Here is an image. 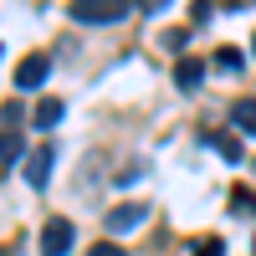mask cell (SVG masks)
Instances as JSON below:
<instances>
[{
  "label": "cell",
  "instance_id": "cell-8",
  "mask_svg": "<svg viewBox=\"0 0 256 256\" xmlns=\"http://www.w3.org/2000/svg\"><path fill=\"white\" fill-rule=\"evenodd\" d=\"M20 154H26V138H20L16 128H0V169H10Z\"/></svg>",
  "mask_w": 256,
  "mask_h": 256
},
{
  "label": "cell",
  "instance_id": "cell-7",
  "mask_svg": "<svg viewBox=\"0 0 256 256\" xmlns=\"http://www.w3.org/2000/svg\"><path fill=\"white\" fill-rule=\"evenodd\" d=\"M205 144L216 148L220 159H230V164H241V159H246V148H241V138H230V134H216V128H205Z\"/></svg>",
  "mask_w": 256,
  "mask_h": 256
},
{
  "label": "cell",
  "instance_id": "cell-4",
  "mask_svg": "<svg viewBox=\"0 0 256 256\" xmlns=\"http://www.w3.org/2000/svg\"><path fill=\"white\" fill-rule=\"evenodd\" d=\"M46 72H52V56H41V52L20 56V67H16V88L31 92V88H41V82H46Z\"/></svg>",
  "mask_w": 256,
  "mask_h": 256
},
{
  "label": "cell",
  "instance_id": "cell-15",
  "mask_svg": "<svg viewBox=\"0 0 256 256\" xmlns=\"http://www.w3.org/2000/svg\"><path fill=\"white\" fill-rule=\"evenodd\" d=\"M190 20H195V26H205V20H210V0H195V6H190Z\"/></svg>",
  "mask_w": 256,
  "mask_h": 256
},
{
  "label": "cell",
  "instance_id": "cell-6",
  "mask_svg": "<svg viewBox=\"0 0 256 256\" xmlns=\"http://www.w3.org/2000/svg\"><path fill=\"white\" fill-rule=\"evenodd\" d=\"M200 77H205V62H195V56H180V62H174V88L195 92V88H200Z\"/></svg>",
  "mask_w": 256,
  "mask_h": 256
},
{
  "label": "cell",
  "instance_id": "cell-2",
  "mask_svg": "<svg viewBox=\"0 0 256 256\" xmlns=\"http://www.w3.org/2000/svg\"><path fill=\"white\" fill-rule=\"evenodd\" d=\"M52 164H56V144H41L36 154H26V169H20V174H26V184H31V190H46Z\"/></svg>",
  "mask_w": 256,
  "mask_h": 256
},
{
  "label": "cell",
  "instance_id": "cell-17",
  "mask_svg": "<svg viewBox=\"0 0 256 256\" xmlns=\"http://www.w3.org/2000/svg\"><path fill=\"white\" fill-rule=\"evenodd\" d=\"M251 46H256V36H251Z\"/></svg>",
  "mask_w": 256,
  "mask_h": 256
},
{
  "label": "cell",
  "instance_id": "cell-10",
  "mask_svg": "<svg viewBox=\"0 0 256 256\" xmlns=\"http://www.w3.org/2000/svg\"><path fill=\"white\" fill-rule=\"evenodd\" d=\"M236 128H241V134H256V98L236 102Z\"/></svg>",
  "mask_w": 256,
  "mask_h": 256
},
{
  "label": "cell",
  "instance_id": "cell-11",
  "mask_svg": "<svg viewBox=\"0 0 256 256\" xmlns=\"http://www.w3.org/2000/svg\"><path fill=\"white\" fill-rule=\"evenodd\" d=\"M216 72H241V52L236 46H220L216 52Z\"/></svg>",
  "mask_w": 256,
  "mask_h": 256
},
{
  "label": "cell",
  "instance_id": "cell-3",
  "mask_svg": "<svg viewBox=\"0 0 256 256\" xmlns=\"http://www.w3.org/2000/svg\"><path fill=\"white\" fill-rule=\"evenodd\" d=\"M72 251V220H46L41 226V256H67Z\"/></svg>",
  "mask_w": 256,
  "mask_h": 256
},
{
  "label": "cell",
  "instance_id": "cell-5",
  "mask_svg": "<svg viewBox=\"0 0 256 256\" xmlns=\"http://www.w3.org/2000/svg\"><path fill=\"white\" fill-rule=\"evenodd\" d=\"M144 220H148V205H134V200H128V205L108 210V220H102V226H108V236H118V230H134V226H144Z\"/></svg>",
  "mask_w": 256,
  "mask_h": 256
},
{
  "label": "cell",
  "instance_id": "cell-14",
  "mask_svg": "<svg viewBox=\"0 0 256 256\" xmlns=\"http://www.w3.org/2000/svg\"><path fill=\"white\" fill-rule=\"evenodd\" d=\"M88 256H128V251H123V246H118V241H98V246H92V251H88Z\"/></svg>",
  "mask_w": 256,
  "mask_h": 256
},
{
  "label": "cell",
  "instance_id": "cell-12",
  "mask_svg": "<svg viewBox=\"0 0 256 256\" xmlns=\"http://www.w3.org/2000/svg\"><path fill=\"white\" fill-rule=\"evenodd\" d=\"M230 210H241V216H256V195H251V190H230Z\"/></svg>",
  "mask_w": 256,
  "mask_h": 256
},
{
  "label": "cell",
  "instance_id": "cell-13",
  "mask_svg": "<svg viewBox=\"0 0 256 256\" xmlns=\"http://www.w3.org/2000/svg\"><path fill=\"white\" fill-rule=\"evenodd\" d=\"M226 246H220V236H200L195 241V256H220Z\"/></svg>",
  "mask_w": 256,
  "mask_h": 256
},
{
  "label": "cell",
  "instance_id": "cell-9",
  "mask_svg": "<svg viewBox=\"0 0 256 256\" xmlns=\"http://www.w3.org/2000/svg\"><path fill=\"white\" fill-rule=\"evenodd\" d=\"M62 123V98H41L36 102V128H56Z\"/></svg>",
  "mask_w": 256,
  "mask_h": 256
},
{
  "label": "cell",
  "instance_id": "cell-1",
  "mask_svg": "<svg viewBox=\"0 0 256 256\" xmlns=\"http://www.w3.org/2000/svg\"><path fill=\"white\" fill-rule=\"evenodd\" d=\"M67 10H72V20H82V26H113V20L128 16L123 0H72Z\"/></svg>",
  "mask_w": 256,
  "mask_h": 256
},
{
  "label": "cell",
  "instance_id": "cell-16",
  "mask_svg": "<svg viewBox=\"0 0 256 256\" xmlns=\"http://www.w3.org/2000/svg\"><path fill=\"white\" fill-rule=\"evenodd\" d=\"M184 41H190V31H164V46H169V52H180Z\"/></svg>",
  "mask_w": 256,
  "mask_h": 256
}]
</instances>
